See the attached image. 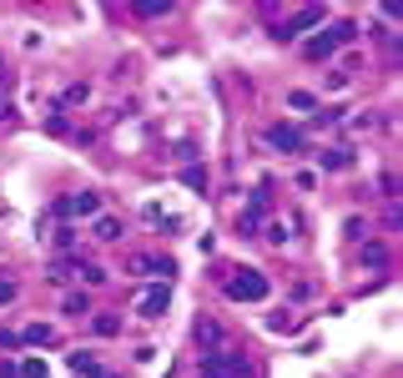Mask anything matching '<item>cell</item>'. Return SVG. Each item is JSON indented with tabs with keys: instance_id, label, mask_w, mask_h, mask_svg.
I'll use <instances>...</instances> for the list:
<instances>
[{
	"instance_id": "cell-5",
	"label": "cell",
	"mask_w": 403,
	"mask_h": 378,
	"mask_svg": "<svg viewBox=\"0 0 403 378\" xmlns=\"http://www.w3.org/2000/svg\"><path fill=\"white\" fill-rule=\"evenodd\" d=\"M132 267L141 272V278H161V283H172V272H177V262H172V258H152V252L132 258Z\"/></svg>"
},
{
	"instance_id": "cell-8",
	"label": "cell",
	"mask_w": 403,
	"mask_h": 378,
	"mask_svg": "<svg viewBox=\"0 0 403 378\" xmlns=\"http://www.w3.org/2000/svg\"><path fill=\"white\" fill-rule=\"evenodd\" d=\"M317 166L323 172H343V166H353V152L348 146H328V152H317Z\"/></svg>"
},
{
	"instance_id": "cell-19",
	"label": "cell",
	"mask_w": 403,
	"mask_h": 378,
	"mask_svg": "<svg viewBox=\"0 0 403 378\" xmlns=\"http://www.w3.org/2000/svg\"><path fill=\"white\" fill-rule=\"evenodd\" d=\"M287 107H292V111H313L317 96H313V91H287Z\"/></svg>"
},
{
	"instance_id": "cell-11",
	"label": "cell",
	"mask_w": 403,
	"mask_h": 378,
	"mask_svg": "<svg viewBox=\"0 0 403 378\" xmlns=\"http://www.w3.org/2000/svg\"><path fill=\"white\" fill-rule=\"evenodd\" d=\"M197 378H232V368H227V359H222V348L217 353H202V373Z\"/></svg>"
},
{
	"instance_id": "cell-28",
	"label": "cell",
	"mask_w": 403,
	"mask_h": 378,
	"mask_svg": "<svg viewBox=\"0 0 403 378\" xmlns=\"http://www.w3.org/2000/svg\"><path fill=\"white\" fill-rule=\"evenodd\" d=\"M0 86H10V76H6V56H0Z\"/></svg>"
},
{
	"instance_id": "cell-3",
	"label": "cell",
	"mask_w": 403,
	"mask_h": 378,
	"mask_svg": "<svg viewBox=\"0 0 403 378\" xmlns=\"http://www.w3.org/2000/svg\"><path fill=\"white\" fill-rule=\"evenodd\" d=\"M166 303H172V283H152V288L136 298V313H141V318H161Z\"/></svg>"
},
{
	"instance_id": "cell-18",
	"label": "cell",
	"mask_w": 403,
	"mask_h": 378,
	"mask_svg": "<svg viewBox=\"0 0 403 378\" xmlns=\"http://www.w3.org/2000/svg\"><path fill=\"white\" fill-rule=\"evenodd\" d=\"M328 36L338 40V46H348V40H358V26H353V20H338V26H333Z\"/></svg>"
},
{
	"instance_id": "cell-23",
	"label": "cell",
	"mask_w": 403,
	"mask_h": 378,
	"mask_svg": "<svg viewBox=\"0 0 403 378\" xmlns=\"http://www.w3.org/2000/svg\"><path fill=\"white\" fill-rule=\"evenodd\" d=\"M267 242L283 247V242H287V222H267Z\"/></svg>"
},
{
	"instance_id": "cell-14",
	"label": "cell",
	"mask_w": 403,
	"mask_h": 378,
	"mask_svg": "<svg viewBox=\"0 0 403 378\" xmlns=\"http://www.w3.org/2000/svg\"><path fill=\"white\" fill-rule=\"evenodd\" d=\"M71 278H76V262H51L46 267V283H56V288H66Z\"/></svg>"
},
{
	"instance_id": "cell-20",
	"label": "cell",
	"mask_w": 403,
	"mask_h": 378,
	"mask_svg": "<svg viewBox=\"0 0 403 378\" xmlns=\"http://www.w3.org/2000/svg\"><path fill=\"white\" fill-rule=\"evenodd\" d=\"M363 262H368V267H384V262H388V247H384V242L363 247Z\"/></svg>"
},
{
	"instance_id": "cell-16",
	"label": "cell",
	"mask_w": 403,
	"mask_h": 378,
	"mask_svg": "<svg viewBox=\"0 0 403 378\" xmlns=\"http://www.w3.org/2000/svg\"><path fill=\"white\" fill-rule=\"evenodd\" d=\"M51 338H56V333H51L46 323H31L26 333H20V343H31V348H40V343H51Z\"/></svg>"
},
{
	"instance_id": "cell-2",
	"label": "cell",
	"mask_w": 403,
	"mask_h": 378,
	"mask_svg": "<svg viewBox=\"0 0 403 378\" xmlns=\"http://www.w3.org/2000/svg\"><path fill=\"white\" fill-rule=\"evenodd\" d=\"M323 15H328L323 6H303L292 20H283V26H278V40H298V36H308V26H317Z\"/></svg>"
},
{
	"instance_id": "cell-27",
	"label": "cell",
	"mask_w": 403,
	"mask_h": 378,
	"mask_svg": "<svg viewBox=\"0 0 403 378\" xmlns=\"http://www.w3.org/2000/svg\"><path fill=\"white\" fill-rule=\"evenodd\" d=\"M182 177H187V187H207V172H202V166H187Z\"/></svg>"
},
{
	"instance_id": "cell-24",
	"label": "cell",
	"mask_w": 403,
	"mask_h": 378,
	"mask_svg": "<svg viewBox=\"0 0 403 378\" xmlns=\"http://www.w3.org/2000/svg\"><path fill=\"white\" fill-rule=\"evenodd\" d=\"M15 292H20V288H15L10 278H0V308H6V303H15Z\"/></svg>"
},
{
	"instance_id": "cell-10",
	"label": "cell",
	"mask_w": 403,
	"mask_h": 378,
	"mask_svg": "<svg viewBox=\"0 0 403 378\" xmlns=\"http://www.w3.org/2000/svg\"><path fill=\"white\" fill-rule=\"evenodd\" d=\"M197 338H202V348H207V353H217V348L227 343V338H222V323H212V318H202V323H197Z\"/></svg>"
},
{
	"instance_id": "cell-7",
	"label": "cell",
	"mask_w": 403,
	"mask_h": 378,
	"mask_svg": "<svg viewBox=\"0 0 403 378\" xmlns=\"http://www.w3.org/2000/svg\"><path fill=\"white\" fill-rule=\"evenodd\" d=\"M303 56L308 61H328V56H338V40L323 31V36H313V40H303Z\"/></svg>"
},
{
	"instance_id": "cell-9",
	"label": "cell",
	"mask_w": 403,
	"mask_h": 378,
	"mask_svg": "<svg viewBox=\"0 0 403 378\" xmlns=\"http://www.w3.org/2000/svg\"><path fill=\"white\" fill-rule=\"evenodd\" d=\"M91 237H96V242H116V237H121V222H116V217H106V212L91 217Z\"/></svg>"
},
{
	"instance_id": "cell-22",
	"label": "cell",
	"mask_w": 403,
	"mask_h": 378,
	"mask_svg": "<svg viewBox=\"0 0 403 378\" xmlns=\"http://www.w3.org/2000/svg\"><path fill=\"white\" fill-rule=\"evenodd\" d=\"M172 6H166V0H146V6H136V15H146V20H157V15H166Z\"/></svg>"
},
{
	"instance_id": "cell-17",
	"label": "cell",
	"mask_w": 403,
	"mask_h": 378,
	"mask_svg": "<svg viewBox=\"0 0 403 378\" xmlns=\"http://www.w3.org/2000/svg\"><path fill=\"white\" fill-rule=\"evenodd\" d=\"M76 278L86 283V288H101V283H106V272H101L96 262H81V267H76Z\"/></svg>"
},
{
	"instance_id": "cell-13",
	"label": "cell",
	"mask_w": 403,
	"mask_h": 378,
	"mask_svg": "<svg viewBox=\"0 0 403 378\" xmlns=\"http://www.w3.org/2000/svg\"><path fill=\"white\" fill-rule=\"evenodd\" d=\"M71 368H76L81 378H106V373H101V363L91 359V353H71Z\"/></svg>"
},
{
	"instance_id": "cell-26",
	"label": "cell",
	"mask_w": 403,
	"mask_h": 378,
	"mask_svg": "<svg viewBox=\"0 0 403 378\" xmlns=\"http://www.w3.org/2000/svg\"><path fill=\"white\" fill-rule=\"evenodd\" d=\"M86 96H91V86H86V81H76V86L66 91V101H71V107H76V101H86Z\"/></svg>"
},
{
	"instance_id": "cell-12",
	"label": "cell",
	"mask_w": 403,
	"mask_h": 378,
	"mask_svg": "<svg viewBox=\"0 0 403 378\" xmlns=\"http://www.w3.org/2000/svg\"><path fill=\"white\" fill-rule=\"evenodd\" d=\"M91 333H96V338H116V333H121V318H116V313H96V318H91Z\"/></svg>"
},
{
	"instance_id": "cell-15",
	"label": "cell",
	"mask_w": 403,
	"mask_h": 378,
	"mask_svg": "<svg viewBox=\"0 0 403 378\" xmlns=\"http://www.w3.org/2000/svg\"><path fill=\"white\" fill-rule=\"evenodd\" d=\"M61 308H66L71 318H86V313H91V303H86V292H66V298H61Z\"/></svg>"
},
{
	"instance_id": "cell-21",
	"label": "cell",
	"mask_w": 403,
	"mask_h": 378,
	"mask_svg": "<svg viewBox=\"0 0 403 378\" xmlns=\"http://www.w3.org/2000/svg\"><path fill=\"white\" fill-rule=\"evenodd\" d=\"M20 378H51L46 373V359H26V363H20Z\"/></svg>"
},
{
	"instance_id": "cell-6",
	"label": "cell",
	"mask_w": 403,
	"mask_h": 378,
	"mask_svg": "<svg viewBox=\"0 0 403 378\" xmlns=\"http://www.w3.org/2000/svg\"><path fill=\"white\" fill-rule=\"evenodd\" d=\"M56 212H66V217H101V197L96 192H76L56 207Z\"/></svg>"
},
{
	"instance_id": "cell-29",
	"label": "cell",
	"mask_w": 403,
	"mask_h": 378,
	"mask_svg": "<svg viewBox=\"0 0 403 378\" xmlns=\"http://www.w3.org/2000/svg\"><path fill=\"white\" fill-rule=\"evenodd\" d=\"M0 378H15V368H0Z\"/></svg>"
},
{
	"instance_id": "cell-25",
	"label": "cell",
	"mask_w": 403,
	"mask_h": 378,
	"mask_svg": "<svg viewBox=\"0 0 403 378\" xmlns=\"http://www.w3.org/2000/svg\"><path fill=\"white\" fill-rule=\"evenodd\" d=\"M51 237H56V247H71V242H76V227H56Z\"/></svg>"
},
{
	"instance_id": "cell-1",
	"label": "cell",
	"mask_w": 403,
	"mask_h": 378,
	"mask_svg": "<svg viewBox=\"0 0 403 378\" xmlns=\"http://www.w3.org/2000/svg\"><path fill=\"white\" fill-rule=\"evenodd\" d=\"M227 298L232 303H262L267 298V278L258 267H237V278H227Z\"/></svg>"
},
{
	"instance_id": "cell-4",
	"label": "cell",
	"mask_w": 403,
	"mask_h": 378,
	"mask_svg": "<svg viewBox=\"0 0 403 378\" xmlns=\"http://www.w3.org/2000/svg\"><path fill=\"white\" fill-rule=\"evenodd\" d=\"M267 146H272V152H303V132H298V126H287V121H278V126H267Z\"/></svg>"
}]
</instances>
